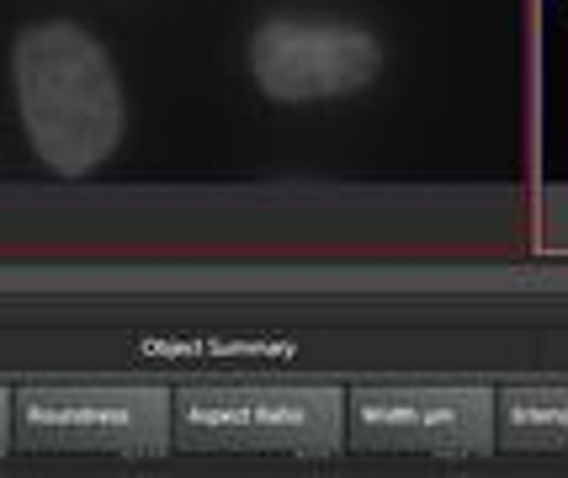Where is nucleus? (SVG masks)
<instances>
[{"mask_svg":"<svg viewBox=\"0 0 568 478\" xmlns=\"http://www.w3.org/2000/svg\"><path fill=\"white\" fill-rule=\"evenodd\" d=\"M17 106L32 154L85 176L97 171L123 139V85L118 70L85 27L38 22L17 38Z\"/></svg>","mask_w":568,"mask_h":478,"instance_id":"1","label":"nucleus"},{"mask_svg":"<svg viewBox=\"0 0 568 478\" xmlns=\"http://www.w3.org/2000/svg\"><path fill=\"white\" fill-rule=\"evenodd\" d=\"M341 388H186L175 394V441L192 452L329 457L346 441Z\"/></svg>","mask_w":568,"mask_h":478,"instance_id":"2","label":"nucleus"},{"mask_svg":"<svg viewBox=\"0 0 568 478\" xmlns=\"http://www.w3.org/2000/svg\"><path fill=\"white\" fill-rule=\"evenodd\" d=\"M11 447L32 452H128L160 457L171 447L165 388H27L6 394Z\"/></svg>","mask_w":568,"mask_h":478,"instance_id":"3","label":"nucleus"},{"mask_svg":"<svg viewBox=\"0 0 568 478\" xmlns=\"http://www.w3.org/2000/svg\"><path fill=\"white\" fill-rule=\"evenodd\" d=\"M495 394L489 388H356L351 447L362 452H495Z\"/></svg>","mask_w":568,"mask_h":478,"instance_id":"4","label":"nucleus"},{"mask_svg":"<svg viewBox=\"0 0 568 478\" xmlns=\"http://www.w3.org/2000/svg\"><path fill=\"white\" fill-rule=\"evenodd\" d=\"M383 70V43L351 22H266L250 38V75L272 101L351 96Z\"/></svg>","mask_w":568,"mask_h":478,"instance_id":"5","label":"nucleus"},{"mask_svg":"<svg viewBox=\"0 0 568 478\" xmlns=\"http://www.w3.org/2000/svg\"><path fill=\"white\" fill-rule=\"evenodd\" d=\"M505 447L516 452H568V388H516L499 399Z\"/></svg>","mask_w":568,"mask_h":478,"instance_id":"6","label":"nucleus"}]
</instances>
